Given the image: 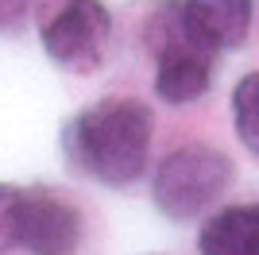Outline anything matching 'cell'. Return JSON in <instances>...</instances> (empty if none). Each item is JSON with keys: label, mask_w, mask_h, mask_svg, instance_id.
Returning a JSON list of instances; mask_svg holds the SVG:
<instances>
[{"label": "cell", "mask_w": 259, "mask_h": 255, "mask_svg": "<svg viewBox=\"0 0 259 255\" xmlns=\"http://www.w3.org/2000/svg\"><path fill=\"white\" fill-rule=\"evenodd\" d=\"M151 132H155V116L143 101L105 97L70 120L62 147L81 174L120 190V186H132L147 174Z\"/></svg>", "instance_id": "cell-1"}, {"label": "cell", "mask_w": 259, "mask_h": 255, "mask_svg": "<svg viewBox=\"0 0 259 255\" xmlns=\"http://www.w3.org/2000/svg\"><path fill=\"white\" fill-rule=\"evenodd\" d=\"M143 47L155 62V93L166 105H194L213 85L217 51L186 20L182 0H159L143 20Z\"/></svg>", "instance_id": "cell-2"}, {"label": "cell", "mask_w": 259, "mask_h": 255, "mask_svg": "<svg viewBox=\"0 0 259 255\" xmlns=\"http://www.w3.org/2000/svg\"><path fill=\"white\" fill-rule=\"evenodd\" d=\"M232 186V162L225 151L205 143L174 147L151 174V201L174 224L205 217Z\"/></svg>", "instance_id": "cell-3"}, {"label": "cell", "mask_w": 259, "mask_h": 255, "mask_svg": "<svg viewBox=\"0 0 259 255\" xmlns=\"http://www.w3.org/2000/svg\"><path fill=\"white\" fill-rule=\"evenodd\" d=\"M39 42L58 70L93 74L112 42V12L105 0H51L39 12Z\"/></svg>", "instance_id": "cell-4"}, {"label": "cell", "mask_w": 259, "mask_h": 255, "mask_svg": "<svg viewBox=\"0 0 259 255\" xmlns=\"http://www.w3.org/2000/svg\"><path fill=\"white\" fill-rule=\"evenodd\" d=\"M81 247V212L58 193L35 186L20 205V251L27 255H74Z\"/></svg>", "instance_id": "cell-5"}, {"label": "cell", "mask_w": 259, "mask_h": 255, "mask_svg": "<svg viewBox=\"0 0 259 255\" xmlns=\"http://www.w3.org/2000/svg\"><path fill=\"white\" fill-rule=\"evenodd\" d=\"M182 12L217 54L244 47L251 35V0H182Z\"/></svg>", "instance_id": "cell-6"}, {"label": "cell", "mask_w": 259, "mask_h": 255, "mask_svg": "<svg viewBox=\"0 0 259 255\" xmlns=\"http://www.w3.org/2000/svg\"><path fill=\"white\" fill-rule=\"evenodd\" d=\"M201 255H259V201L213 212L197 232Z\"/></svg>", "instance_id": "cell-7"}, {"label": "cell", "mask_w": 259, "mask_h": 255, "mask_svg": "<svg viewBox=\"0 0 259 255\" xmlns=\"http://www.w3.org/2000/svg\"><path fill=\"white\" fill-rule=\"evenodd\" d=\"M232 128L240 143L259 155V74H244L232 89Z\"/></svg>", "instance_id": "cell-8"}, {"label": "cell", "mask_w": 259, "mask_h": 255, "mask_svg": "<svg viewBox=\"0 0 259 255\" xmlns=\"http://www.w3.org/2000/svg\"><path fill=\"white\" fill-rule=\"evenodd\" d=\"M20 205H23V186L0 182V255L20 251Z\"/></svg>", "instance_id": "cell-9"}, {"label": "cell", "mask_w": 259, "mask_h": 255, "mask_svg": "<svg viewBox=\"0 0 259 255\" xmlns=\"http://www.w3.org/2000/svg\"><path fill=\"white\" fill-rule=\"evenodd\" d=\"M27 8L31 0H0V35H12L27 23Z\"/></svg>", "instance_id": "cell-10"}]
</instances>
